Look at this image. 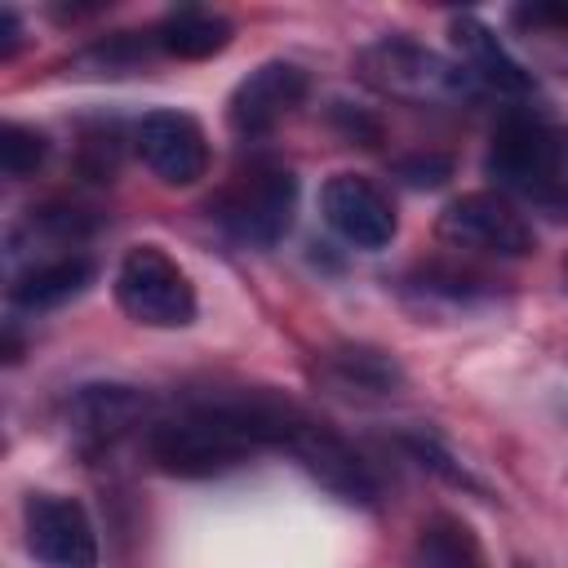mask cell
Masks as SVG:
<instances>
[{
	"label": "cell",
	"mask_w": 568,
	"mask_h": 568,
	"mask_svg": "<svg viewBox=\"0 0 568 568\" xmlns=\"http://www.w3.org/2000/svg\"><path fill=\"white\" fill-rule=\"evenodd\" d=\"M293 417H297L293 408H280L266 399L195 404L191 413L151 426L146 453L164 475L204 479V475H222L248 462L257 448H271V444L280 448Z\"/></svg>",
	"instance_id": "cell-1"
},
{
	"label": "cell",
	"mask_w": 568,
	"mask_h": 568,
	"mask_svg": "<svg viewBox=\"0 0 568 568\" xmlns=\"http://www.w3.org/2000/svg\"><path fill=\"white\" fill-rule=\"evenodd\" d=\"M484 173L497 191H510L550 217H568V129L506 120L488 142Z\"/></svg>",
	"instance_id": "cell-2"
},
{
	"label": "cell",
	"mask_w": 568,
	"mask_h": 568,
	"mask_svg": "<svg viewBox=\"0 0 568 568\" xmlns=\"http://www.w3.org/2000/svg\"><path fill=\"white\" fill-rule=\"evenodd\" d=\"M217 226L248 244V248H271L288 235L293 209H297V178L275 164V160H253L244 164L209 204Z\"/></svg>",
	"instance_id": "cell-3"
},
{
	"label": "cell",
	"mask_w": 568,
	"mask_h": 568,
	"mask_svg": "<svg viewBox=\"0 0 568 568\" xmlns=\"http://www.w3.org/2000/svg\"><path fill=\"white\" fill-rule=\"evenodd\" d=\"M359 71L368 84H377L382 93L404 98V102H457V98L475 93V80L457 62L439 58L435 49H426L408 36H386V40L368 44L359 53Z\"/></svg>",
	"instance_id": "cell-4"
},
{
	"label": "cell",
	"mask_w": 568,
	"mask_h": 568,
	"mask_svg": "<svg viewBox=\"0 0 568 568\" xmlns=\"http://www.w3.org/2000/svg\"><path fill=\"white\" fill-rule=\"evenodd\" d=\"M115 302L146 328H186L195 320V288L160 244H133L120 257Z\"/></svg>",
	"instance_id": "cell-5"
},
{
	"label": "cell",
	"mask_w": 568,
	"mask_h": 568,
	"mask_svg": "<svg viewBox=\"0 0 568 568\" xmlns=\"http://www.w3.org/2000/svg\"><path fill=\"white\" fill-rule=\"evenodd\" d=\"M439 235L457 248H479L497 257H524L532 253L537 235L524 222V213L501 191H466L439 213Z\"/></svg>",
	"instance_id": "cell-6"
},
{
	"label": "cell",
	"mask_w": 568,
	"mask_h": 568,
	"mask_svg": "<svg viewBox=\"0 0 568 568\" xmlns=\"http://www.w3.org/2000/svg\"><path fill=\"white\" fill-rule=\"evenodd\" d=\"M27 546L49 568H98V532L89 510L62 493H31L22 506Z\"/></svg>",
	"instance_id": "cell-7"
},
{
	"label": "cell",
	"mask_w": 568,
	"mask_h": 568,
	"mask_svg": "<svg viewBox=\"0 0 568 568\" xmlns=\"http://www.w3.org/2000/svg\"><path fill=\"white\" fill-rule=\"evenodd\" d=\"M280 448H288V453L302 462V470H306L320 488H328L337 501H351V506H373V501H377V479H373V470L364 466V457H359L342 435H333V430L306 422L302 413L293 417V426H288V435H284Z\"/></svg>",
	"instance_id": "cell-8"
},
{
	"label": "cell",
	"mask_w": 568,
	"mask_h": 568,
	"mask_svg": "<svg viewBox=\"0 0 568 568\" xmlns=\"http://www.w3.org/2000/svg\"><path fill=\"white\" fill-rule=\"evenodd\" d=\"M133 146L142 164L169 186H191L209 173V138L200 120L186 111H169V106L146 111L133 129Z\"/></svg>",
	"instance_id": "cell-9"
},
{
	"label": "cell",
	"mask_w": 568,
	"mask_h": 568,
	"mask_svg": "<svg viewBox=\"0 0 568 568\" xmlns=\"http://www.w3.org/2000/svg\"><path fill=\"white\" fill-rule=\"evenodd\" d=\"M306 89H311V80H306V71L297 62L271 58V62H262L257 71H248L235 84V93L226 102V120H231V129L240 138H262L284 115H293L302 106Z\"/></svg>",
	"instance_id": "cell-10"
},
{
	"label": "cell",
	"mask_w": 568,
	"mask_h": 568,
	"mask_svg": "<svg viewBox=\"0 0 568 568\" xmlns=\"http://www.w3.org/2000/svg\"><path fill=\"white\" fill-rule=\"evenodd\" d=\"M320 213L355 248H386L395 240L390 200L359 173H333L320 191Z\"/></svg>",
	"instance_id": "cell-11"
},
{
	"label": "cell",
	"mask_w": 568,
	"mask_h": 568,
	"mask_svg": "<svg viewBox=\"0 0 568 568\" xmlns=\"http://www.w3.org/2000/svg\"><path fill=\"white\" fill-rule=\"evenodd\" d=\"M448 36H453V49H457V67L475 80V89H488V93H506V98H524L532 89L528 71L501 49V40L475 18V13H462L448 22Z\"/></svg>",
	"instance_id": "cell-12"
},
{
	"label": "cell",
	"mask_w": 568,
	"mask_h": 568,
	"mask_svg": "<svg viewBox=\"0 0 568 568\" xmlns=\"http://www.w3.org/2000/svg\"><path fill=\"white\" fill-rule=\"evenodd\" d=\"M93 284V262L84 253H58L44 262H31L27 271L13 275L9 302L22 311H53L71 297H80Z\"/></svg>",
	"instance_id": "cell-13"
},
{
	"label": "cell",
	"mask_w": 568,
	"mask_h": 568,
	"mask_svg": "<svg viewBox=\"0 0 568 568\" xmlns=\"http://www.w3.org/2000/svg\"><path fill=\"white\" fill-rule=\"evenodd\" d=\"M231 36H235L231 18H222V13H213V9L186 4V9H173V13L160 18V27L151 31V44H155L160 53H169V58L200 62V58L222 53V49L231 44Z\"/></svg>",
	"instance_id": "cell-14"
},
{
	"label": "cell",
	"mask_w": 568,
	"mask_h": 568,
	"mask_svg": "<svg viewBox=\"0 0 568 568\" xmlns=\"http://www.w3.org/2000/svg\"><path fill=\"white\" fill-rule=\"evenodd\" d=\"M146 399L133 386L120 382H98V386H80L71 399V426L89 439H115L120 430H129L142 417Z\"/></svg>",
	"instance_id": "cell-15"
},
{
	"label": "cell",
	"mask_w": 568,
	"mask_h": 568,
	"mask_svg": "<svg viewBox=\"0 0 568 568\" xmlns=\"http://www.w3.org/2000/svg\"><path fill=\"white\" fill-rule=\"evenodd\" d=\"M413 568H488L479 537L457 515H430L413 541Z\"/></svg>",
	"instance_id": "cell-16"
},
{
	"label": "cell",
	"mask_w": 568,
	"mask_h": 568,
	"mask_svg": "<svg viewBox=\"0 0 568 568\" xmlns=\"http://www.w3.org/2000/svg\"><path fill=\"white\" fill-rule=\"evenodd\" d=\"M333 364H337V373H342V382L346 386H359V390H390L395 382H399V368H395V359H386L382 351H342V355H333Z\"/></svg>",
	"instance_id": "cell-17"
},
{
	"label": "cell",
	"mask_w": 568,
	"mask_h": 568,
	"mask_svg": "<svg viewBox=\"0 0 568 568\" xmlns=\"http://www.w3.org/2000/svg\"><path fill=\"white\" fill-rule=\"evenodd\" d=\"M44 151H49L44 133H36V129H27V124H18V120H9V124L0 129V169H4V178H27V173H36L40 160H44Z\"/></svg>",
	"instance_id": "cell-18"
},
{
	"label": "cell",
	"mask_w": 568,
	"mask_h": 568,
	"mask_svg": "<svg viewBox=\"0 0 568 568\" xmlns=\"http://www.w3.org/2000/svg\"><path fill=\"white\" fill-rule=\"evenodd\" d=\"M395 178L408 182V186H444L453 178V160L448 155H435V151H417V155H404L395 160Z\"/></svg>",
	"instance_id": "cell-19"
},
{
	"label": "cell",
	"mask_w": 568,
	"mask_h": 568,
	"mask_svg": "<svg viewBox=\"0 0 568 568\" xmlns=\"http://www.w3.org/2000/svg\"><path fill=\"white\" fill-rule=\"evenodd\" d=\"M18 40H22V27H18V13H13V9H0V58H13V49H18Z\"/></svg>",
	"instance_id": "cell-20"
},
{
	"label": "cell",
	"mask_w": 568,
	"mask_h": 568,
	"mask_svg": "<svg viewBox=\"0 0 568 568\" xmlns=\"http://www.w3.org/2000/svg\"><path fill=\"white\" fill-rule=\"evenodd\" d=\"M515 18L519 22H559V27H568V4H532V9H519Z\"/></svg>",
	"instance_id": "cell-21"
}]
</instances>
